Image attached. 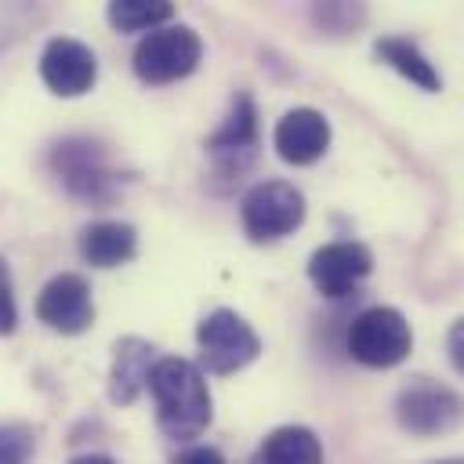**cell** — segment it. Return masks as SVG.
<instances>
[{
    "mask_svg": "<svg viewBox=\"0 0 464 464\" xmlns=\"http://www.w3.org/2000/svg\"><path fill=\"white\" fill-rule=\"evenodd\" d=\"M149 392L156 402V424L167 439L188 442V439L207 431V424L214 417V399H210L207 377L196 362L178 359V355H163L152 366Z\"/></svg>",
    "mask_w": 464,
    "mask_h": 464,
    "instance_id": "6da1fadb",
    "label": "cell"
},
{
    "mask_svg": "<svg viewBox=\"0 0 464 464\" xmlns=\"http://www.w3.org/2000/svg\"><path fill=\"white\" fill-rule=\"evenodd\" d=\"M348 355L370 370H392L399 366L413 348V330L406 315L392 304L362 308L348 326Z\"/></svg>",
    "mask_w": 464,
    "mask_h": 464,
    "instance_id": "7a4b0ae2",
    "label": "cell"
},
{
    "mask_svg": "<svg viewBox=\"0 0 464 464\" xmlns=\"http://www.w3.org/2000/svg\"><path fill=\"white\" fill-rule=\"evenodd\" d=\"M196 348L207 373H236L261 355V337L239 312L214 308L196 326Z\"/></svg>",
    "mask_w": 464,
    "mask_h": 464,
    "instance_id": "3957f363",
    "label": "cell"
},
{
    "mask_svg": "<svg viewBox=\"0 0 464 464\" xmlns=\"http://www.w3.org/2000/svg\"><path fill=\"white\" fill-rule=\"evenodd\" d=\"M203 58V44L196 36L192 25H181V22H170V25H160L152 33H145L134 47V72L138 80L145 83H174V80H185Z\"/></svg>",
    "mask_w": 464,
    "mask_h": 464,
    "instance_id": "277c9868",
    "label": "cell"
},
{
    "mask_svg": "<svg viewBox=\"0 0 464 464\" xmlns=\"http://www.w3.org/2000/svg\"><path fill=\"white\" fill-rule=\"evenodd\" d=\"M239 221L254 243H276L304 221V196L290 181H257L239 199Z\"/></svg>",
    "mask_w": 464,
    "mask_h": 464,
    "instance_id": "5b68a950",
    "label": "cell"
},
{
    "mask_svg": "<svg viewBox=\"0 0 464 464\" xmlns=\"http://www.w3.org/2000/svg\"><path fill=\"white\" fill-rule=\"evenodd\" d=\"M395 417L410 435H446L464 420V402L453 388L431 377H413L395 395Z\"/></svg>",
    "mask_w": 464,
    "mask_h": 464,
    "instance_id": "8992f818",
    "label": "cell"
},
{
    "mask_svg": "<svg viewBox=\"0 0 464 464\" xmlns=\"http://www.w3.org/2000/svg\"><path fill=\"white\" fill-rule=\"evenodd\" d=\"M36 319L44 326H51L54 334H69V337L91 330V323H94L91 283L80 272H58L36 294Z\"/></svg>",
    "mask_w": 464,
    "mask_h": 464,
    "instance_id": "52a82bcc",
    "label": "cell"
},
{
    "mask_svg": "<svg viewBox=\"0 0 464 464\" xmlns=\"http://www.w3.org/2000/svg\"><path fill=\"white\" fill-rule=\"evenodd\" d=\"M370 268H373V254L359 239L323 243L308 257V279H312V286L323 297H348V294H355V286L370 276Z\"/></svg>",
    "mask_w": 464,
    "mask_h": 464,
    "instance_id": "ba28073f",
    "label": "cell"
},
{
    "mask_svg": "<svg viewBox=\"0 0 464 464\" xmlns=\"http://www.w3.org/2000/svg\"><path fill=\"white\" fill-rule=\"evenodd\" d=\"M40 80L58 98H80L98 80V58L76 36H51L40 51Z\"/></svg>",
    "mask_w": 464,
    "mask_h": 464,
    "instance_id": "9c48e42d",
    "label": "cell"
},
{
    "mask_svg": "<svg viewBox=\"0 0 464 464\" xmlns=\"http://www.w3.org/2000/svg\"><path fill=\"white\" fill-rule=\"evenodd\" d=\"M54 170L62 178V185L72 196L83 199H105L112 192V170L105 160V149L94 145L91 138H65L54 145Z\"/></svg>",
    "mask_w": 464,
    "mask_h": 464,
    "instance_id": "30bf717a",
    "label": "cell"
},
{
    "mask_svg": "<svg viewBox=\"0 0 464 464\" xmlns=\"http://www.w3.org/2000/svg\"><path fill=\"white\" fill-rule=\"evenodd\" d=\"M272 145H276L283 163L308 167V163H315L330 149V120L319 109L297 105V109H290V112H283L276 120Z\"/></svg>",
    "mask_w": 464,
    "mask_h": 464,
    "instance_id": "8fae6325",
    "label": "cell"
},
{
    "mask_svg": "<svg viewBox=\"0 0 464 464\" xmlns=\"http://www.w3.org/2000/svg\"><path fill=\"white\" fill-rule=\"evenodd\" d=\"M156 348L141 337H120L112 348V366H109V399L116 406H130L141 388H149L152 366L160 362L152 355Z\"/></svg>",
    "mask_w": 464,
    "mask_h": 464,
    "instance_id": "7c38bea8",
    "label": "cell"
},
{
    "mask_svg": "<svg viewBox=\"0 0 464 464\" xmlns=\"http://www.w3.org/2000/svg\"><path fill=\"white\" fill-rule=\"evenodd\" d=\"M138 250V232L127 221H91L80 232V254L94 268H116L127 265Z\"/></svg>",
    "mask_w": 464,
    "mask_h": 464,
    "instance_id": "4fadbf2b",
    "label": "cell"
},
{
    "mask_svg": "<svg viewBox=\"0 0 464 464\" xmlns=\"http://www.w3.org/2000/svg\"><path fill=\"white\" fill-rule=\"evenodd\" d=\"M254 141H257V109H254L250 94H236L228 116L207 138V149L214 160H236V167H239V156L246 160Z\"/></svg>",
    "mask_w": 464,
    "mask_h": 464,
    "instance_id": "5bb4252c",
    "label": "cell"
},
{
    "mask_svg": "<svg viewBox=\"0 0 464 464\" xmlns=\"http://www.w3.org/2000/svg\"><path fill=\"white\" fill-rule=\"evenodd\" d=\"M257 464H323V442L304 424H283L265 435Z\"/></svg>",
    "mask_w": 464,
    "mask_h": 464,
    "instance_id": "9a60e30c",
    "label": "cell"
},
{
    "mask_svg": "<svg viewBox=\"0 0 464 464\" xmlns=\"http://www.w3.org/2000/svg\"><path fill=\"white\" fill-rule=\"evenodd\" d=\"M373 54L388 69H395L402 80H410L413 87H420V91H442V76L435 72V65L420 54V47L413 40H406V36H381V40H373Z\"/></svg>",
    "mask_w": 464,
    "mask_h": 464,
    "instance_id": "2e32d148",
    "label": "cell"
},
{
    "mask_svg": "<svg viewBox=\"0 0 464 464\" xmlns=\"http://www.w3.org/2000/svg\"><path fill=\"white\" fill-rule=\"evenodd\" d=\"M105 14H109V25L120 33H152L160 25H170L174 4H167V0H112Z\"/></svg>",
    "mask_w": 464,
    "mask_h": 464,
    "instance_id": "e0dca14e",
    "label": "cell"
},
{
    "mask_svg": "<svg viewBox=\"0 0 464 464\" xmlns=\"http://www.w3.org/2000/svg\"><path fill=\"white\" fill-rule=\"evenodd\" d=\"M33 453V431L25 424H7L0 431V464H25Z\"/></svg>",
    "mask_w": 464,
    "mask_h": 464,
    "instance_id": "ac0fdd59",
    "label": "cell"
},
{
    "mask_svg": "<svg viewBox=\"0 0 464 464\" xmlns=\"http://www.w3.org/2000/svg\"><path fill=\"white\" fill-rule=\"evenodd\" d=\"M14 319H18V312H14V290H11V276L4 268L0 272V330L11 334L14 330Z\"/></svg>",
    "mask_w": 464,
    "mask_h": 464,
    "instance_id": "d6986e66",
    "label": "cell"
},
{
    "mask_svg": "<svg viewBox=\"0 0 464 464\" xmlns=\"http://www.w3.org/2000/svg\"><path fill=\"white\" fill-rule=\"evenodd\" d=\"M170 464H225V457H221L214 446H188V450H181Z\"/></svg>",
    "mask_w": 464,
    "mask_h": 464,
    "instance_id": "ffe728a7",
    "label": "cell"
},
{
    "mask_svg": "<svg viewBox=\"0 0 464 464\" xmlns=\"http://www.w3.org/2000/svg\"><path fill=\"white\" fill-rule=\"evenodd\" d=\"M446 352H450V362L457 366V373H464V319H457V323L450 326Z\"/></svg>",
    "mask_w": 464,
    "mask_h": 464,
    "instance_id": "44dd1931",
    "label": "cell"
},
{
    "mask_svg": "<svg viewBox=\"0 0 464 464\" xmlns=\"http://www.w3.org/2000/svg\"><path fill=\"white\" fill-rule=\"evenodd\" d=\"M69 464H116V460L105 457V453H83V457H72Z\"/></svg>",
    "mask_w": 464,
    "mask_h": 464,
    "instance_id": "7402d4cb",
    "label": "cell"
},
{
    "mask_svg": "<svg viewBox=\"0 0 464 464\" xmlns=\"http://www.w3.org/2000/svg\"><path fill=\"white\" fill-rule=\"evenodd\" d=\"M435 464H464V457H446V460H435Z\"/></svg>",
    "mask_w": 464,
    "mask_h": 464,
    "instance_id": "603a6c76",
    "label": "cell"
}]
</instances>
